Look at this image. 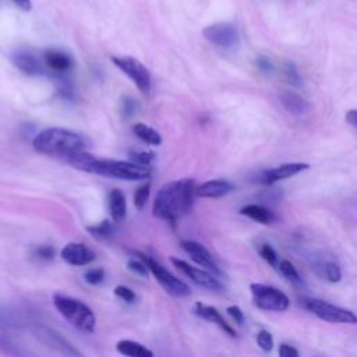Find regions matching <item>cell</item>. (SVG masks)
I'll list each match as a JSON object with an SVG mask.
<instances>
[{
    "instance_id": "obj_3",
    "label": "cell",
    "mask_w": 357,
    "mask_h": 357,
    "mask_svg": "<svg viewBox=\"0 0 357 357\" xmlns=\"http://www.w3.org/2000/svg\"><path fill=\"white\" fill-rule=\"evenodd\" d=\"M33 147L40 153L69 160L73 156L87 151L88 141L85 137L76 131L52 127L41 131L34 138Z\"/></svg>"
},
{
    "instance_id": "obj_2",
    "label": "cell",
    "mask_w": 357,
    "mask_h": 357,
    "mask_svg": "<svg viewBox=\"0 0 357 357\" xmlns=\"http://www.w3.org/2000/svg\"><path fill=\"white\" fill-rule=\"evenodd\" d=\"M72 166L76 169L112 177V178H120V181H145L149 178L152 174L151 166L138 165L135 162H127V160H115V159H101L95 158L94 155H90L87 151L73 156L67 160Z\"/></svg>"
},
{
    "instance_id": "obj_12",
    "label": "cell",
    "mask_w": 357,
    "mask_h": 357,
    "mask_svg": "<svg viewBox=\"0 0 357 357\" xmlns=\"http://www.w3.org/2000/svg\"><path fill=\"white\" fill-rule=\"evenodd\" d=\"M182 249L192 257V260L201 265L203 268H206L207 271L213 272L214 275H217L218 278H221L224 275V272L221 271V268L218 267V264L215 263L214 257L211 256V253L199 242L194 240H183L182 242Z\"/></svg>"
},
{
    "instance_id": "obj_8",
    "label": "cell",
    "mask_w": 357,
    "mask_h": 357,
    "mask_svg": "<svg viewBox=\"0 0 357 357\" xmlns=\"http://www.w3.org/2000/svg\"><path fill=\"white\" fill-rule=\"evenodd\" d=\"M113 65L124 73L134 84L135 87L144 94L148 95L151 91V74L148 69L137 59L131 56H120V58H112Z\"/></svg>"
},
{
    "instance_id": "obj_29",
    "label": "cell",
    "mask_w": 357,
    "mask_h": 357,
    "mask_svg": "<svg viewBox=\"0 0 357 357\" xmlns=\"http://www.w3.org/2000/svg\"><path fill=\"white\" fill-rule=\"evenodd\" d=\"M258 253L263 257V260L267 261L269 265L276 267V268L279 267V257H278L276 251L269 244H267V243L260 244L258 246Z\"/></svg>"
},
{
    "instance_id": "obj_18",
    "label": "cell",
    "mask_w": 357,
    "mask_h": 357,
    "mask_svg": "<svg viewBox=\"0 0 357 357\" xmlns=\"http://www.w3.org/2000/svg\"><path fill=\"white\" fill-rule=\"evenodd\" d=\"M194 313L201 317L203 319H207L210 322H214L217 324L224 332H226L228 335L236 338L238 336V332L232 328L231 324L226 322V319L222 317V314L213 306H207V304H203V303H197L196 307H194Z\"/></svg>"
},
{
    "instance_id": "obj_26",
    "label": "cell",
    "mask_w": 357,
    "mask_h": 357,
    "mask_svg": "<svg viewBox=\"0 0 357 357\" xmlns=\"http://www.w3.org/2000/svg\"><path fill=\"white\" fill-rule=\"evenodd\" d=\"M87 231L95 236V238H99V239H109L113 236L115 233V225L110 222V221H102L94 226H88Z\"/></svg>"
},
{
    "instance_id": "obj_28",
    "label": "cell",
    "mask_w": 357,
    "mask_h": 357,
    "mask_svg": "<svg viewBox=\"0 0 357 357\" xmlns=\"http://www.w3.org/2000/svg\"><path fill=\"white\" fill-rule=\"evenodd\" d=\"M149 194H151V183L147 182L142 186H140L135 190V193H134V206H135V208L142 210L147 206L148 200H149Z\"/></svg>"
},
{
    "instance_id": "obj_13",
    "label": "cell",
    "mask_w": 357,
    "mask_h": 357,
    "mask_svg": "<svg viewBox=\"0 0 357 357\" xmlns=\"http://www.w3.org/2000/svg\"><path fill=\"white\" fill-rule=\"evenodd\" d=\"M13 65L27 76H44L47 74L42 58L28 49H19L12 56Z\"/></svg>"
},
{
    "instance_id": "obj_31",
    "label": "cell",
    "mask_w": 357,
    "mask_h": 357,
    "mask_svg": "<svg viewBox=\"0 0 357 357\" xmlns=\"http://www.w3.org/2000/svg\"><path fill=\"white\" fill-rule=\"evenodd\" d=\"M84 279L90 285H101L105 279V271L102 268H92L84 274Z\"/></svg>"
},
{
    "instance_id": "obj_4",
    "label": "cell",
    "mask_w": 357,
    "mask_h": 357,
    "mask_svg": "<svg viewBox=\"0 0 357 357\" xmlns=\"http://www.w3.org/2000/svg\"><path fill=\"white\" fill-rule=\"evenodd\" d=\"M53 304L69 324L81 332L92 333L97 326V318L92 310L81 300L66 294H55Z\"/></svg>"
},
{
    "instance_id": "obj_25",
    "label": "cell",
    "mask_w": 357,
    "mask_h": 357,
    "mask_svg": "<svg viewBox=\"0 0 357 357\" xmlns=\"http://www.w3.org/2000/svg\"><path fill=\"white\" fill-rule=\"evenodd\" d=\"M278 268H279V271L282 272V275H283L289 282H292V283L296 285V286L303 285V279H301L299 271L296 269V267H294L290 261H288V260L281 261Z\"/></svg>"
},
{
    "instance_id": "obj_36",
    "label": "cell",
    "mask_w": 357,
    "mask_h": 357,
    "mask_svg": "<svg viewBox=\"0 0 357 357\" xmlns=\"http://www.w3.org/2000/svg\"><path fill=\"white\" fill-rule=\"evenodd\" d=\"M256 65H257V67H258L261 72H264V73H267V74H271V73L274 72V69H275L272 60H271L269 58H267V56H260V58H257Z\"/></svg>"
},
{
    "instance_id": "obj_22",
    "label": "cell",
    "mask_w": 357,
    "mask_h": 357,
    "mask_svg": "<svg viewBox=\"0 0 357 357\" xmlns=\"http://www.w3.org/2000/svg\"><path fill=\"white\" fill-rule=\"evenodd\" d=\"M116 349L120 354L128 356V357H152L153 356V351L145 347L144 344L134 340H127V339L117 342Z\"/></svg>"
},
{
    "instance_id": "obj_41",
    "label": "cell",
    "mask_w": 357,
    "mask_h": 357,
    "mask_svg": "<svg viewBox=\"0 0 357 357\" xmlns=\"http://www.w3.org/2000/svg\"><path fill=\"white\" fill-rule=\"evenodd\" d=\"M346 122L354 128H357V109H351L346 113Z\"/></svg>"
},
{
    "instance_id": "obj_20",
    "label": "cell",
    "mask_w": 357,
    "mask_h": 357,
    "mask_svg": "<svg viewBox=\"0 0 357 357\" xmlns=\"http://www.w3.org/2000/svg\"><path fill=\"white\" fill-rule=\"evenodd\" d=\"M108 206H109V213L112 215V219L115 222L124 221L127 215V204H126V197L120 190L115 189L109 193Z\"/></svg>"
},
{
    "instance_id": "obj_30",
    "label": "cell",
    "mask_w": 357,
    "mask_h": 357,
    "mask_svg": "<svg viewBox=\"0 0 357 357\" xmlns=\"http://www.w3.org/2000/svg\"><path fill=\"white\" fill-rule=\"evenodd\" d=\"M137 106H138V103L135 102L134 98H130V97L122 98V102H120V113H122L123 119H130V117L135 113Z\"/></svg>"
},
{
    "instance_id": "obj_37",
    "label": "cell",
    "mask_w": 357,
    "mask_h": 357,
    "mask_svg": "<svg viewBox=\"0 0 357 357\" xmlns=\"http://www.w3.org/2000/svg\"><path fill=\"white\" fill-rule=\"evenodd\" d=\"M228 314L233 318V321L238 324V325H243L244 324V314H243V311L240 310V307H238V306H231V307H228Z\"/></svg>"
},
{
    "instance_id": "obj_24",
    "label": "cell",
    "mask_w": 357,
    "mask_h": 357,
    "mask_svg": "<svg viewBox=\"0 0 357 357\" xmlns=\"http://www.w3.org/2000/svg\"><path fill=\"white\" fill-rule=\"evenodd\" d=\"M321 275L325 278V281L331 283H338L342 279V271L340 267L333 261H325L321 265Z\"/></svg>"
},
{
    "instance_id": "obj_34",
    "label": "cell",
    "mask_w": 357,
    "mask_h": 357,
    "mask_svg": "<svg viewBox=\"0 0 357 357\" xmlns=\"http://www.w3.org/2000/svg\"><path fill=\"white\" fill-rule=\"evenodd\" d=\"M115 294L119 299H122L124 303H130L131 304V303H134L137 300L135 293L130 288H127V286H117V288H115Z\"/></svg>"
},
{
    "instance_id": "obj_19",
    "label": "cell",
    "mask_w": 357,
    "mask_h": 357,
    "mask_svg": "<svg viewBox=\"0 0 357 357\" xmlns=\"http://www.w3.org/2000/svg\"><path fill=\"white\" fill-rule=\"evenodd\" d=\"M279 101H281L282 106L294 116H301V115L307 113L310 109V103L303 97H300L299 94L292 92V91L282 92L279 97Z\"/></svg>"
},
{
    "instance_id": "obj_35",
    "label": "cell",
    "mask_w": 357,
    "mask_h": 357,
    "mask_svg": "<svg viewBox=\"0 0 357 357\" xmlns=\"http://www.w3.org/2000/svg\"><path fill=\"white\" fill-rule=\"evenodd\" d=\"M153 159H155V155L152 152H133L131 153V160L138 165L151 166Z\"/></svg>"
},
{
    "instance_id": "obj_16",
    "label": "cell",
    "mask_w": 357,
    "mask_h": 357,
    "mask_svg": "<svg viewBox=\"0 0 357 357\" xmlns=\"http://www.w3.org/2000/svg\"><path fill=\"white\" fill-rule=\"evenodd\" d=\"M37 336L49 347L56 349L58 351L63 353V354H73V356H80L81 353L77 351L69 342H66L59 333L53 332L52 329L47 328V326H37L35 329Z\"/></svg>"
},
{
    "instance_id": "obj_40",
    "label": "cell",
    "mask_w": 357,
    "mask_h": 357,
    "mask_svg": "<svg viewBox=\"0 0 357 357\" xmlns=\"http://www.w3.org/2000/svg\"><path fill=\"white\" fill-rule=\"evenodd\" d=\"M13 3H15L19 9L24 10V12H28V10H31V8H33V2H31V0H13Z\"/></svg>"
},
{
    "instance_id": "obj_5",
    "label": "cell",
    "mask_w": 357,
    "mask_h": 357,
    "mask_svg": "<svg viewBox=\"0 0 357 357\" xmlns=\"http://www.w3.org/2000/svg\"><path fill=\"white\" fill-rule=\"evenodd\" d=\"M304 307L319 319L332 324H357V315L343 307L331 304L321 299H306Z\"/></svg>"
},
{
    "instance_id": "obj_17",
    "label": "cell",
    "mask_w": 357,
    "mask_h": 357,
    "mask_svg": "<svg viewBox=\"0 0 357 357\" xmlns=\"http://www.w3.org/2000/svg\"><path fill=\"white\" fill-rule=\"evenodd\" d=\"M235 190V185L224 181V178H218V181H210L203 183L200 188H197V197L201 199H221L226 194L232 193Z\"/></svg>"
},
{
    "instance_id": "obj_23",
    "label": "cell",
    "mask_w": 357,
    "mask_h": 357,
    "mask_svg": "<svg viewBox=\"0 0 357 357\" xmlns=\"http://www.w3.org/2000/svg\"><path fill=\"white\" fill-rule=\"evenodd\" d=\"M133 133L135 134L137 138H140L141 141H144L148 145H159V144H162L160 134L155 128L148 126V124L135 123L133 126Z\"/></svg>"
},
{
    "instance_id": "obj_32",
    "label": "cell",
    "mask_w": 357,
    "mask_h": 357,
    "mask_svg": "<svg viewBox=\"0 0 357 357\" xmlns=\"http://www.w3.org/2000/svg\"><path fill=\"white\" fill-rule=\"evenodd\" d=\"M127 267H128L133 272H135L137 275H140V276H148L149 272H151L149 268H148V265L144 263L142 258H131V260L128 261Z\"/></svg>"
},
{
    "instance_id": "obj_9",
    "label": "cell",
    "mask_w": 357,
    "mask_h": 357,
    "mask_svg": "<svg viewBox=\"0 0 357 357\" xmlns=\"http://www.w3.org/2000/svg\"><path fill=\"white\" fill-rule=\"evenodd\" d=\"M203 35L208 42L224 51L236 49L240 44L239 30L232 23H217L208 26L204 28Z\"/></svg>"
},
{
    "instance_id": "obj_39",
    "label": "cell",
    "mask_w": 357,
    "mask_h": 357,
    "mask_svg": "<svg viewBox=\"0 0 357 357\" xmlns=\"http://www.w3.org/2000/svg\"><path fill=\"white\" fill-rule=\"evenodd\" d=\"M35 254H37V257H40L42 260H52L55 250L51 246H41L40 249H37Z\"/></svg>"
},
{
    "instance_id": "obj_38",
    "label": "cell",
    "mask_w": 357,
    "mask_h": 357,
    "mask_svg": "<svg viewBox=\"0 0 357 357\" xmlns=\"http://www.w3.org/2000/svg\"><path fill=\"white\" fill-rule=\"evenodd\" d=\"M279 356H282V357H297V356H299V350L294 349V347L290 346V344L282 343V344L279 346Z\"/></svg>"
},
{
    "instance_id": "obj_1",
    "label": "cell",
    "mask_w": 357,
    "mask_h": 357,
    "mask_svg": "<svg viewBox=\"0 0 357 357\" xmlns=\"http://www.w3.org/2000/svg\"><path fill=\"white\" fill-rule=\"evenodd\" d=\"M192 178H181L165 185L156 194L152 213L158 219L174 222L190 213L197 196Z\"/></svg>"
},
{
    "instance_id": "obj_10",
    "label": "cell",
    "mask_w": 357,
    "mask_h": 357,
    "mask_svg": "<svg viewBox=\"0 0 357 357\" xmlns=\"http://www.w3.org/2000/svg\"><path fill=\"white\" fill-rule=\"evenodd\" d=\"M172 264L181 271L182 274H185L189 279H192L196 285L208 289V290H214V292H222L225 288L221 283V281L218 279L217 275H214L210 271H204L200 268H196L193 265H190L189 263L183 261V260H178V258H170Z\"/></svg>"
},
{
    "instance_id": "obj_14",
    "label": "cell",
    "mask_w": 357,
    "mask_h": 357,
    "mask_svg": "<svg viewBox=\"0 0 357 357\" xmlns=\"http://www.w3.org/2000/svg\"><path fill=\"white\" fill-rule=\"evenodd\" d=\"M310 167L308 163H300V162H293V163H283L278 167L269 169L263 172L258 176V182L263 185H274L279 181H285V178L293 177Z\"/></svg>"
},
{
    "instance_id": "obj_6",
    "label": "cell",
    "mask_w": 357,
    "mask_h": 357,
    "mask_svg": "<svg viewBox=\"0 0 357 357\" xmlns=\"http://www.w3.org/2000/svg\"><path fill=\"white\" fill-rule=\"evenodd\" d=\"M138 257L144 260V263L148 265L151 274L155 276L156 282L173 297H178V299H183V297H189L192 294L190 288L178 278L173 276L165 267H162L160 264H158L153 258H151L149 256L145 254H140Z\"/></svg>"
},
{
    "instance_id": "obj_27",
    "label": "cell",
    "mask_w": 357,
    "mask_h": 357,
    "mask_svg": "<svg viewBox=\"0 0 357 357\" xmlns=\"http://www.w3.org/2000/svg\"><path fill=\"white\" fill-rule=\"evenodd\" d=\"M282 72H283V76L294 87H300L303 85V80H301V76L297 70V67L292 63V62H286L282 67Z\"/></svg>"
},
{
    "instance_id": "obj_11",
    "label": "cell",
    "mask_w": 357,
    "mask_h": 357,
    "mask_svg": "<svg viewBox=\"0 0 357 357\" xmlns=\"http://www.w3.org/2000/svg\"><path fill=\"white\" fill-rule=\"evenodd\" d=\"M41 58H42L47 74H51L58 78H63L65 76H67L74 66L73 58L62 49H55V48L47 49L41 55Z\"/></svg>"
},
{
    "instance_id": "obj_15",
    "label": "cell",
    "mask_w": 357,
    "mask_h": 357,
    "mask_svg": "<svg viewBox=\"0 0 357 357\" xmlns=\"http://www.w3.org/2000/svg\"><path fill=\"white\" fill-rule=\"evenodd\" d=\"M62 258L74 267H84L95 260V253L83 243H69L60 251Z\"/></svg>"
},
{
    "instance_id": "obj_21",
    "label": "cell",
    "mask_w": 357,
    "mask_h": 357,
    "mask_svg": "<svg viewBox=\"0 0 357 357\" xmlns=\"http://www.w3.org/2000/svg\"><path fill=\"white\" fill-rule=\"evenodd\" d=\"M240 214L244 217H249L250 219L260 222L263 225H271L276 221V217L272 211L268 208L258 206V204H249L240 210Z\"/></svg>"
},
{
    "instance_id": "obj_7",
    "label": "cell",
    "mask_w": 357,
    "mask_h": 357,
    "mask_svg": "<svg viewBox=\"0 0 357 357\" xmlns=\"http://www.w3.org/2000/svg\"><path fill=\"white\" fill-rule=\"evenodd\" d=\"M250 290L254 304L265 311H286L290 306L289 297L279 289L263 283H251Z\"/></svg>"
},
{
    "instance_id": "obj_33",
    "label": "cell",
    "mask_w": 357,
    "mask_h": 357,
    "mask_svg": "<svg viewBox=\"0 0 357 357\" xmlns=\"http://www.w3.org/2000/svg\"><path fill=\"white\" fill-rule=\"evenodd\" d=\"M257 343L258 346L264 350V351H271L272 347H274V338L272 335L265 331V329H261L258 333H257Z\"/></svg>"
}]
</instances>
